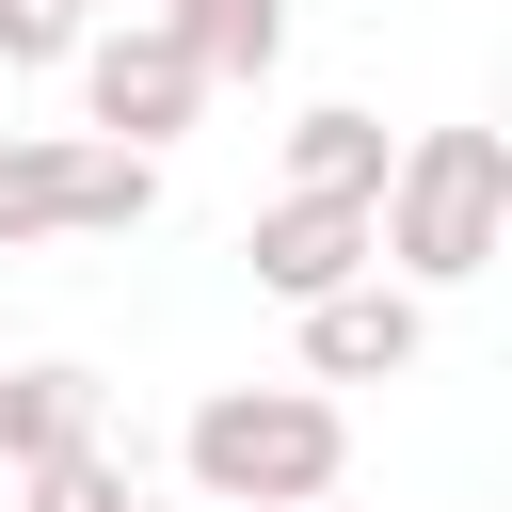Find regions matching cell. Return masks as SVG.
Listing matches in <instances>:
<instances>
[{"mask_svg": "<svg viewBox=\"0 0 512 512\" xmlns=\"http://www.w3.org/2000/svg\"><path fill=\"white\" fill-rule=\"evenodd\" d=\"M80 112H96V144L160 160V144L208 112V80H192V48H176L160 16H112V32H80Z\"/></svg>", "mask_w": 512, "mask_h": 512, "instance_id": "3957f363", "label": "cell"}, {"mask_svg": "<svg viewBox=\"0 0 512 512\" xmlns=\"http://www.w3.org/2000/svg\"><path fill=\"white\" fill-rule=\"evenodd\" d=\"M320 512H352V496H320Z\"/></svg>", "mask_w": 512, "mask_h": 512, "instance_id": "5bb4252c", "label": "cell"}, {"mask_svg": "<svg viewBox=\"0 0 512 512\" xmlns=\"http://www.w3.org/2000/svg\"><path fill=\"white\" fill-rule=\"evenodd\" d=\"M384 112H352V96H320V112H288V192L304 208H384Z\"/></svg>", "mask_w": 512, "mask_h": 512, "instance_id": "8992f818", "label": "cell"}, {"mask_svg": "<svg viewBox=\"0 0 512 512\" xmlns=\"http://www.w3.org/2000/svg\"><path fill=\"white\" fill-rule=\"evenodd\" d=\"M496 240H512V144H496V128H416V144L384 160V208H368V272L432 304V288L496 272Z\"/></svg>", "mask_w": 512, "mask_h": 512, "instance_id": "6da1fadb", "label": "cell"}, {"mask_svg": "<svg viewBox=\"0 0 512 512\" xmlns=\"http://www.w3.org/2000/svg\"><path fill=\"white\" fill-rule=\"evenodd\" d=\"M128 512H160V496H128Z\"/></svg>", "mask_w": 512, "mask_h": 512, "instance_id": "9a60e30c", "label": "cell"}, {"mask_svg": "<svg viewBox=\"0 0 512 512\" xmlns=\"http://www.w3.org/2000/svg\"><path fill=\"white\" fill-rule=\"evenodd\" d=\"M80 16H96V32H112V16H160V0H80Z\"/></svg>", "mask_w": 512, "mask_h": 512, "instance_id": "4fadbf2b", "label": "cell"}, {"mask_svg": "<svg viewBox=\"0 0 512 512\" xmlns=\"http://www.w3.org/2000/svg\"><path fill=\"white\" fill-rule=\"evenodd\" d=\"M240 256H256V288H272V304L304 320V304H336V288H368V208H304V192H272Z\"/></svg>", "mask_w": 512, "mask_h": 512, "instance_id": "277c9868", "label": "cell"}, {"mask_svg": "<svg viewBox=\"0 0 512 512\" xmlns=\"http://www.w3.org/2000/svg\"><path fill=\"white\" fill-rule=\"evenodd\" d=\"M176 480L208 512H320L352 480V416L320 384H208L192 432H176Z\"/></svg>", "mask_w": 512, "mask_h": 512, "instance_id": "7a4b0ae2", "label": "cell"}, {"mask_svg": "<svg viewBox=\"0 0 512 512\" xmlns=\"http://www.w3.org/2000/svg\"><path fill=\"white\" fill-rule=\"evenodd\" d=\"M64 448H96V368H64V352L0 368V464L32 480V464H64Z\"/></svg>", "mask_w": 512, "mask_h": 512, "instance_id": "52a82bcc", "label": "cell"}, {"mask_svg": "<svg viewBox=\"0 0 512 512\" xmlns=\"http://www.w3.org/2000/svg\"><path fill=\"white\" fill-rule=\"evenodd\" d=\"M160 32L192 48V80H272L288 64V0H160Z\"/></svg>", "mask_w": 512, "mask_h": 512, "instance_id": "9c48e42d", "label": "cell"}, {"mask_svg": "<svg viewBox=\"0 0 512 512\" xmlns=\"http://www.w3.org/2000/svg\"><path fill=\"white\" fill-rule=\"evenodd\" d=\"M160 208V160H128V144H80V240H128Z\"/></svg>", "mask_w": 512, "mask_h": 512, "instance_id": "30bf717a", "label": "cell"}, {"mask_svg": "<svg viewBox=\"0 0 512 512\" xmlns=\"http://www.w3.org/2000/svg\"><path fill=\"white\" fill-rule=\"evenodd\" d=\"M16 496H32V512H128L144 480H128V464H112V432H96V448H64V464H32Z\"/></svg>", "mask_w": 512, "mask_h": 512, "instance_id": "8fae6325", "label": "cell"}, {"mask_svg": "<svg viewBox=\"0 0 512 512\" xmlns=\"http://www.w3.org/2000/svg\"><path fill=\"white\" fill-rule=\"evenodd\" d=\"M80 240V128H0V256Z\"/></svg>", "mask_w": 512, "mask_h": 512, "instance_id": "ba28073f", "label": "cell"}, {"mask_svg": "<svg viewBox=\"0 0 512 512\" xmlns=\"http://www.w3.org/2000/svg\"><path fill=\"white\" fill-rule=\"evenodd\" d=\"M80 0H0V64H80Z\"/></svg>", "mask_w": 512, "mask_h": 512, "instance_id": "7c38bea8", "label": "cell"}, {"mask_svg": "<svg viewBox=\"0 0 512 512\" xmlns=\"http://www.w3.org/2000/svg\"><path fill=\"white\" fill-rule=\"evenodd\" d=\"M416 352H432V304L384 288V272L336 288V304H304V384H400Z\"/></svg>", "mask_w": 512, "mask_h": 512, "instance_id": "5b68a950", "label": "cell"}]
</instances>
